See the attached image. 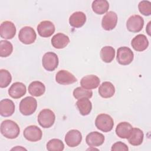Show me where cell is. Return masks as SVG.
<instances>
[{
	"instance_id": "29",
	"label": "cell",
	"mask_w": 151,
	"mask_h": 151,
	"mask_svg": "<svg viewBox=\"0 0 151 151\" xmlns=\"http://www.w3.org/2000/svg\"><path fill=\"white\" fill-rule=\"evenodd\" d=\"M13 51L12 44L6 41L1 40L0 41V56L1 57H7L10 55Z\"/></svg>"
},
{
	"instance_id": "27",
	"label": "cell",
	"mask_w": 151,
	"mask_h": 151,
	"mask_svg": "<svg viewBox=\"0 0 151 151\" xmlns=\"http://www.w3.org/2000/svg\"><path fill=\"white\" fill-rule=\"evenodd\" d=\"M91 8L96 14L102 15L107 12L109 4L106 0H95L92 3Z\"/></svg>"
},
{
	"instance_id": "22",
	"label": "cell",
	"mask_w": 151,
	"mask_h": 151,
	"mask_svg": "<svg viewBox=\"0 0 151 151\" xmlns=\"http://www.w3.org/2000/svg\"><path fill=\"white\" fill-rule=\"evenodd\" d=\"M133 127L128 122H123L119 123L116 128L117 136L122 139H127L132 132Z\"/></svg>"
},
{
	"instance_id": "31",
	"label": "cell",
	"mask_w": 151,
	"mask_h": 151,
	"mask_svg": "<svg viewBox=\"0 0 151 151\" xmlns=\"http://www.w3.org/2000/svg\"><path fill=\"white\" fill-rule=\"evenodd\" d=\"M64 149L63 142L58 139H52L47 143V149L49 151H62Z\"/></svg>"
},
{
	"instance_id": "11",
	"label": "cell",
	"mask_w": 151,
	"mask_h": 151,
	"mask_svg": "<svg viewBox=\"0 0 151 151\" xmlns=\"http://www.w3.org/2000/svg\"><path fill=\"white\" fill-rule=\"evenodd\" d=\"M64 140L68 146L74 147L78 146L81 142L82 134L78 130L72 129L66 133Z\"/></svg>"
},
{
	"instance_id": "19",
	"label": "cell",
	"mask_w": 151,
	"mask_h": 151,
	"mask_svg": "<svg viewBox=\"0 0 151 151\" xmlns=\"http://www.w3.org/2000/svg\"><path fill=\"white\" fill-rule=\"evenodd\" d=\"M14 102L8 99H2L0 101V114L3 117H9L15 111Z\"/></svg>"
},
{
	"instance_id": "34",
	"label": "cell",
	"mask_w": 151,
	"mask_h": 151,
	"mask_svg": "<svg viewBox=\"0 0 151 151\" xmlns=\"http://www.w3.org/2000/svg\"><path fill=\"white\" fill-rule=\"evenodd\" d=\"M128 150L129 148L124 143H123L122 142H117L114 143L111 148V151H127Z\"/></svg>"
},
{
	"instance_id": "14",
	"label": "cell",
	"mask_w": 151,
	"mask_h": 151,
	"mask_svg": "<svg viewBox=\"0 0 151 151\" xmlns=\"http://www.w3.org/2000/svg\"><path fill=\"white\" fill-rule=\"evenodd\" d=\"M37 31L41 37L48 38L54 33L55 26L54 24L50 21H43L38 25Z\"/></svg>"
},
{
	"instance_id": "10",
	"label": "cell",
	"mask_w": 151,
	"mask_h": 151,
	"mask_svg": "<svg viewBox=\"0 0 151 151\" xmlns=\"http://www.w3.org/2000/svg\"><path fill=\"white\" fill-rule=\"evenodd\" d=\"M16 31V27L12 22L5 21L1 24L0 35L1 38L5 40L12 39L15 35Z\"/></svg>"
},
{
	"instance_id": "32",
	"label": "cell",
	"mask_w": 151,
	"mask_h": 151,
	"mask_svg": "<svg viewBox=\"0 0 151 151\" xmlns=\"http://www.w3.org/2000/svg\"><path fill=\"white\" fill-rule=\"evenodd\" d=\"M11 81L12 76L10 73L6 70H0V87L5 88L8 87Z\"/></svg>"
},
{
	"instance_id": "24",
	"label": "cell",
	"mask_w": 151,
	"mask_h": 151,
	"mask_svg": "<svg viewBox=\"0 0 151 151\" xmlns=\"http://www.w3.org/2000/svg\"><path fill=\"white\" fill-rule=\"evenodd\" d=\"M144 134L143 131L139 128H133L130 135L127 138L129 143L132 146H139L143 140Z\"/></svg>"
},
{
	"instance_id": "3",
	"label": "cell",
	"mask_w": 151,
	"mask_h": 151,
	"mask_svg": "<svg viewBox=\"0 0 151 151\" xmlns=\"http://www.w3.org/2000/svg\"><path fill=\"white\" fill-rule=\"evenodd\" d=\"M37 107V101L31 96H28L22 99L19 103V111L24 116L33 114Z\"/></svg>"
},
{
	"instance_id": "33",
	"label": "cell",
	"mask_w": 151,
	"mask_h": 151,
	"mask_svg": "<svg viewBox=\"0 0 151 151\" xmlns=\"http://www.w3.org/2000/svg\"><path fill=\"white\" fill-rule=\"evenodd\" d=\"M139 12L145 16L151 15V2L149 1H142L138 5Z\"/></svg>"
},
{
	"instance_id": "17",
	"label": "cell",
	"mask_w": 151,
	"mask_h": 151,
	"mask_svg": "<svg viewBox=\"0 0 151 151\" xmlns=\"http://www.w3.org/2000/svg\"><path fill=\"white\" fill-rule=\"evenodd\" d=\"M104 135L98 132H92L88 133L86 138V143L90 147H98L104 142Z\"/></svg>"
},
{
	"instance_id": "13",
	"label": "cell",
	"mask_w": 151,
	"mask_h": 151,
	"mask_svg": "<svg viewBox=\"0 0 151 151\" xmlns=\"http://www.w3.org/2000/svg\"><path fill=\"white\" fill-rule=\"evenodd\" d=\"M55 81L61 85H68L76 83L77 80L75 76L69 71L61 70L58 71L56 74Z\"/></svg>"
},
{
	"instance_id": "2",
	"label": "cell",
	"mask_w": 151,
	"mask_h": 151,
	"mask_svg": "<svg viewBox=\"0 0 151 151\" xmlns=\"http://www.w3.org/2000/svg\"><path fill=\"white\" fill-rule=\"evenodd\" d=\"M95 125L99 130L103 132H109L113 129L114 121L110 115L101 113L97 116Z\"/></svg>"
},
{
	"instance_id": "8",
	"label": "cell",
	"mask_w": 151,
	"mask_h": 151,
	"mask_svg": "<svg viewBox=\"0 0 151 151\" xmlns=\"http://www.w3.org/2000/svg\"><path fill=\"white\" fill-rule=\"evenodd\" d=\"M23 135L27 140L35 142L42 139V132L41 129L38 126L35 125H31L24 129Z\"/></svg>"
},
{
	"instance_id": "28",
	"label": "cell",
	"mask_w": 151,
	"mask_h": 151,
	"mask_svg": "<svg viewBox=\"0 0 151 151\" xmlns=\"http://www.w3.org/2000/svg\"><path fill=\"white\" fill-rule=\"evenodd\" d=\"M100 55L103 61L110 63L115 57V50L111 46H105L101 49Z\"/></svg>"
},
{
	"instance_id": "7",
	"label": "cell",
	"mask_w": 151,
	"mask_h": 151,
	"mask_svg": "<svg viewBox=\"0 0 151 151\" xmlns=\"http://www.w3.org/2000/svg\"><path fill=\"white\" fill-rule=\"evenodd\" d=\"M42 64L43 67L48 71H52L58 65L57 55L53 52H47L42 57Z\"/></svg>"
},
{
	"instance_id": "12",
	"label": "cell",
	"mask_w": 151,
	"mask_h": 151,
	"mask_svg": "<svg viewBox=\"0 0 151 151\" xmlns=\"http://www.w3.org/2000/svg\"><path fill=\"white\" fill-rule=\"evenodd\" d=\"M117 23V15L113 11H109L103 17L101 26L106 31L113 29Z\"/></svg>"
},
{
	"instance_id": "35",
	"label": "cell",
	"mask_w": 151,
	"mask_h": 151,
	"mask_svg": "<svg viewBox=\"0 0 151 151\" xmlns=\"http://www.w3.org/2000/svg\"><path fill=\"white\" fill-rule=\"evenodd\" d=\"M26 150L25 149H24V148H23V147H15V148H13V149H12V150Z\"/></svg>"
},
{
	"instance_id": "30",
	"label": "cell",
	"mask_w": 151,
	"mask_h": 151,
	"mask_svg": "<svg viewBox=\"0 0 151 151\" xmlns=\"http://www.w3.org/2000/svg\"><path fill=\"white\" fill-rule=\"evenodd\" d=\"M73 96L76 99L79 100L83 98L90 99L93 96V91L91 90H87L82 87H78L73 91Z\"/></svg>"
},
{
	"instance_id": "6",
	"label": "cell",
	"mask_w": 151,
	"mask_h": 151,
	"mask_svg": "<svg viewBox=\"0 0 151 151\" xmlns=\"http://www.w3.org/2000/svg\"><path fill=\"white\" fill-rule=\"evenodd\" d=\"M37 34L35 30L31 27L25 26L22 28L18 34L19 41L24 44H31L35 42Z\"/></svg>"
},
{
	"instance_id": "4",
	"label": "cell",
	"mask_w": 151,
	"mask_h": 151,
	"mask_svg": "<svg viewBox=\"0 0 151 151\" xmlns=\"http://www.w3.org/2000/svg\"><path fill=\"white\" fill-rule=\"evenodd\" d=\"M55 116L54 113L50 109H45L42 110L38 116V122L43 128H50L54 123Z\"/></svg>"
},
{
	"instance_id": "15",
	"label": "cell",
	"mask_w": 151,
	"mask_h": 151,
	"mask_svg": "<svg viewBox=\"0 0 151 151\" xmlns=\"http://www.w3.org/2000/svg\"><path fill=\"white\" fill-rule=\"evenodd\" d=\"M131 45L135 51H143L148 47L149 41L145 35L138 34L132 39Z\"/></svg>"
},
{
	"instance_id": "23",
	"label": "cell",
	"mask_w": 151,
	"mask_h": 151,
	"mask_svg": "<svg viewBox=\"0 0 151 151\" xmlns=\"http://www.w3.org/2000/svg\"><path fill=\"white\" fill-rule=\"evenodd\" d=\"M99 93L103 98H110L113 97L115 93L114 86L109 81H104L99 86Z\"/></svg>"
},
{
	"instance_id": "20",
	"label": "cell",
	"mask_w": 151,
	"mask_h": 151,
	"mask_svg": "<svg viewBox=\"0 0 151 151\" xmlns=\"http://www.w3.org/2000/svg\"><path fill=\"white\" fill-rule=\"evenodd\" d=\"M51 41L52 45L54 48L57 49H62L69 44L70 39L67 35L59 32L52 37Z\"/></svg>"
},
{
	"instance_id": "1",
	"label": "cell",
	"mask_w": 151,
	"mask_h": 151,
	"mask_svg": "<svg viewBox=\"0 0 151 151\" xmlns=\"http://www.w3.org/2000/svg\"><path fill=\"white\" fill-rule=\"evenodd\" d=\"M20 132L17 123L11 120H5L1 124V133L6 138L13 139L17 138Z\"/></svg>"
},
{
	"instance_id": "26",
	"label": "cell",
	"mask_w": 151,
	"mask_h": 151,
	"mask_svg": "<svg viewBox=\"0 0 151 151\" xmlns=\"http://www.w3.org/2000/svg\"><path fill=\"white\" fill-rule=\"evenodd\" d=\"M76 104L80 113L83 116H87L89 114L91 111L92 104L88 99H80L78 100Z\"/></svg>"
},
{
	"instance_id": "9",
	"label": "cell",
	"mask_w": 151,
	"mask_h": 151,
	"mask_svg": "<svg viewBox=\"0 0 151 151\" xmlns=\"http://www.w3.org/2000/svg\"><path fill=\"white\" fill-rule=\"evenodd\" d=\"M144 25L143 18L139 15H133L129 18L126 22L128 31L132 32H140Z\"/></svg>"
},
{
	"instance_id": "5",
	"label": "cell",
	"mask_w": 151,
	"mask_h": 151,
	"mask_svg": "<svg viewBox=\"0 0 151 151\" xmlns=\"http://www.w3.org/2000/svg\"><path fill=\"white\" fill-rule=\"evenodd\" d=\"M134 54L132 50L127 47H121L117 49L116 60L119 64L126 65L133 60Z\"/></svg>"
},
{
	"instance_id": "18",
	"label": "cell",
	"mask_w": 151,
	"mask_h": 151,
	"mask_svg": "<svg viewBox=\"0 0 151 151\" xmlns=\"http://www.w3.org/2000/svg\"><path fill=\"white\" fill-rule=\"evenodd\" d=\"M27 91L25 85L21 82L13 83L8 89L9 95L13 99H19L24 96Z\"/></svg>"
},
{
	"instance_id": "16",
	"label": "cell",
	"mask_w": 151,
	"mask_h": 151,
	"mask_svg": "<svg viewBox=\"0 0 151 151\" xmlns=\"http://www.w3.org/2000/svg\"><path fill=\"white\" fill-rule=\"evenodd\" d=\"M100 78L96 75H87L83 77L80 81L81 87L87 90L96 88L100 85Z\"/></svg>"
},
{
	"instance_id": "25",
	"label": "cell",
	"mask_w": 151,
	"mask_h": 151,
	"mask_svg": "<svg viewBox=\"0 0 151 151\" xmlns=\"http://www.w3.org/2000/svg\"><path fill=\"white\" fill-rule=\"evenodd\" d=\"M29 93L34 97H40L44 94L45 91V85L41 81H34L28 86Z\"/></svg>"
},
{
	"instance_id": "21",
	"label": "cell",
	"mask_w": 151,
	"mask_h": 151,
	"mask_svg": "<svg viewBox=\"0 0 151 151\" xmlns=\"http://www.w3.org/2000/svg\"><path fill=\"white\" fill-rule=\"evenodd\" d=\"M86 21V14L81 11L73 13L69 18V24L74 28H80Z\"/></svg>"
}]
</instances>
